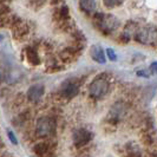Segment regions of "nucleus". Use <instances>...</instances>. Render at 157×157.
<instances>
[{"mask_svg":"<svg viewBox=\"0 0 157 157\" xmlns=\"http://www.w3.org/2000/svg\"><path fill=\"white\" fill-rule=\"evenodd\" d=\"M94 20L97 29L101 30L105 34H109L111 32H113L119 26L118 19L115 16H112V14L98 13V14L94 16Z\"/></svg>","mask_w":157,"mask_h":157,"instance_id":"1","label":"nucleus"},{"mask_svg":"<svg viewBox=\"0 0 157 157\" xmlns=\"http://www.w3.org/2000/svg\"><path fill=\"white\" fill-rule=\"evenodd\" d=\"M36 132L39 137H50L56 132V121L50 116L40 117L36 123Z\"/></svg>","mask_w":157,"mask_h":157,"instance_id":"2","label":"nucleus"},{"mask_svg":"<svg viewBox=\"0 0 157 157\" xmlns=\"http://www.w3.org/2000/svg\"><path fill=\"white\" fill-rule=\"evenodd\" d=\"M109 86H110V83H109L108 78L104 76H99L91 82L90 87H89V92L91 94V97L99 99L108 94Z\"/></svg>","mask_w":157,"mask_h":157,"instance_id":"3","label":"nucleus"},{"mask_svg":"<svg viewBox=\"0 0 157 157\" xmlns=\"http://www.w3.org/2000/svg\"><path fill=\"white\" fill-rule=\"evenodd\" d=\"M136 39L145 45H154L157 41V29L154 25H144L136 32Z\"/></svg>","mask_w":157,"mask_h":157,"instance_id":"4","label":"nucleus"},{"mask_svg":"<svg viewBox=\"0 0 157 157\" xmlns=\"http://www.w3.org/2000/svg\"><path fill=\"white\" fill-rule=\"evenodd\" d=\"M79 91V84L75 80V79H66L64 80L60 85V89H59V92L60 94L65 97V98H73L76 97L77 94Z\"/></svg>","mask_w":157,"mask_h":157,"instance_id":"5","label":"nucleus"},{"mask_svg":"<svg viewBox=\"0 0 157 157\" xmlns=\"http://www.w3.org/2000/svg\"><path fill=\"white\" fill-rule=\"evenodd\" d=\"M73 143L77 148H80V147H84L85 144H87L89 142L91 141L92 138V134L86 130V129H78L73 132Z\"/></svg>","mask_w":157,"mask_h":157,"instance_id":"6","label":"nucleus"},{"mask_svg":"<svg viewBox=\"0 0 157 157\" xmlns=\"http://www.w3.org/2000/svg\"><path fill=\"white\" fill-rule=\"evenodd\" d=\"M45 92V87L41 84H34L27 90V98L30 102L37 103L41 99L43 94Z\"/></svg>","mask_w":157,"mask_h":157,"instance_id":"7","label":"nucleus"},{"mask_svg":"<svg viewBox=\"0 0 157 157\" xmlns=\"http://www.w3.org/2000/svg\"><path fill=\"white\" fill-rule=\"evenodd\" d=\"M90 55H91V58L94 59V62L99 64H104L105 63V53L103 51V48L101 47V45H94L90 50Z\"/></svg>","mask_w":157,"mask_h":157,"instance_id":"8","label":"nucleus"},{"mask_svg":"<svg viewBox=\"0 0 157 157\" xmlns=\"http://www.w3.org/2000/svg\"><path fill=\"white\" fill-rule=\"evenodd\" d=\"M26 58H27V62L32 65H34V66H37V65H39L40 64V57H39V53H38V51H37V48L34 46H29L26 48Z\"/></svg>","mask_w":157,"mask_h":157,"instance_id":"9","label":"nucleus"},{"mask_svg":"<svg viewBox=\"0 0 157 157\" xmlns=\"http://www.w3.org/2000/svg\"><path fill=\"white\" fill-rule=\"evenodd\" d=\"M30 32V27L26 23L21 21L20 24H18L16 27L13 29V33H14V37L16 39H21L24 37H26Z\"/></svg>","mask_w":157,"mask_h":157,"instance_id":"10","label":"nucleus"},{"mask_svg":"<svg viewBox=\"0 0 157 157\" xmlns=\"http://www.w3.org/2000/svg\"><path fill=\"white\" fill-rule=\"evenodd\" d=\"M55 18L57 20H59L60 23L63 21H66L67 19H70V11H69V7L66 5H63L60 7H57L55 12Z\"/></svg>","mask_w":157,"mask_h":157,"instance_id":"11","label":"nucleus"},{"mask_svg":"<svg viewBox=\"0 0 157 157\" xmlns=\"http://www.w3.org/2000/svg\"><path fill=\"white\" fill-rule=\"evenodd\" d=\"M79 6L80 8L86 12V13H92L96 7H97V2L96 1H91V0H87V1H80L79 2Z\"/></svg>","mask_w":157,"mask_h":157,"instance_id":"12","label":"nucleus"},{"mask_svg":"<svg viewBox=\"0 0 157 157\" xmlns=\"http://www.w3.org/2000/svg\"><path fill=\"white\" fill-rule=\"evenodd\" d=\"M7 136H8V140L12 142L13 144H18V140H17L16 135L13 134V131H12V130L7 129Z\"/></svg>","mask_w":157,"mask_h":157,"instance_id":"13","label":"nucleus"},{"mask_svg":"<svg viewBox=\"0 0 157 157\" xmlns=\"http://www.w3.org/2000/svg\"><path fill=\"white\" fill-rule=\"evenodd\" d=\"M106 55H108V57H109V59H110V60H112V62H115V60L117 59L116 52H115L112 48H108V50H106Z\"/></svg>","mask_w":157,"mask_h":157,"instance_id":"14","label":"nucleus"},{"mask_svg":"<svg viewBox=\"0 0 157 157\" xmlns=\"http://www.w3.org/2000/svg\"><path fill=\"white\" fill-rule=\"evenodd\" d=\"M122 2L121 1H104V5L105 6H109V7H111V6H117V5H121Z\"/></svg>","mask_w":157,"mask_h":157,"instance_id":"15","label":"nucleus"},{"mask_svg":"<svg viewBox=\"0 0 157 157\" xmlns=\"http://www.w3.org/2000/svg\"><path fill=\"white\" fill-rule=\"evenodd\" d=\"M150 72L154 73V75H157V62H154L150 66Z\"/></svg>","mask_w":157,"mask_h":157,"instance_id":"16","label":"nucleus"},{"mask_svg":"<svg viewBox=\"0 0 157 157\" xmlns=\"http://www.w3.org/2000/svg\"><path fill=\"white\" fill-rule=\"evenodd\" d=\"M2 78V70H1V69H0V79Z\"/></svg>","mask_w":157,"mask_h":157,"instance_id":"17","label":"nucleus"}]
</instances>
